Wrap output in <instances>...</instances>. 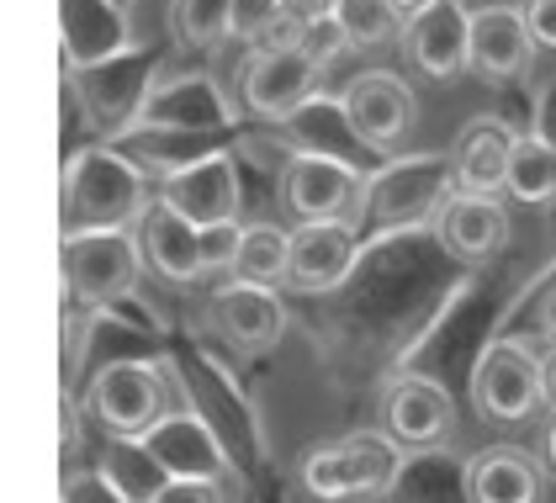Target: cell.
<instances>
[{"label": "cell", "mask_w": 556, "mask_h": 503, "mask_svg": "<svg viewBox=\"0 0 556 503\" xmlns=\"http://www.w3.org/2000/svg\"><path fill=\"white\" fill-rule=\"evenodd\" d=\"M403 462H408V451L387 429H361V435H344V440L307 451L302 456V488L324 503L382 499V493L397 488Z\"/></svg>", "instance_id": "cell-5"}, {"label": "cell", "mask_w": 556, "mask_h": 503, "mask_svg": "<svg viewBox=\"0 0 556 503\" xmlns=\"http://www.w3.org/2000/svg\"><path fill=\"white\" fill-rule=\"evenodd\" d=\"M382 429L408 456L445 451L456 440V403L434 377H397L382 392Z\"/></svg>", "instance_id": "cell-12"}, {"label": "cell", "mask_w": 556, "mask_h": 503, "mask_svg": "<svg viewBox=\"0 0 556 503\" xmlns=\"http://www.w3.org/2000/svg\"><path fill=\"white\" fill-rule=\"evenodd\" d=\"M361 191H366V169L329 154L292 149V160L281 165V208L298 223H355Z\"/></svg>", "instance_id": "cell-10"}, {"label": "cell", "mask_w": 556, "mask_h": 503, "mask_svg": "<svg viewBox=\"0 0 556 503\" xmlns=\"http://www.w3.org/2000/svg\"><path fill=\"white\" fill-rule=\"evenodd\" d=\"M287 276H292V228H281V223H244L228 281L270 287V292H276Z\"/></svg>", "instance_id": "cell-24"}, {"label": "cell", "mask_w": 556, "mask_h": 503, "mask_svg": "<svg viewBox=\"0 0 556 503\" xmlns=\"http://www.w3.org/2000/svg\"><path fill=\"white\" fill-rule=\"evenodd\" d=\"M456 197V175L445 154H403L387 160L382 169L366 175L361 208H355V234L377 239V234H403L419 223H440L445 202Z\"/></svg>", "instance_id": "cell-2"}, {"label": "cell", "mask_w": 556, "mask_h": 503, "mask_svg": "<svg viewBox=\"0 0 556 503\" xmlns=\"http://www.w3.org/2000/svg\"><path fill=\"white\" fill-rule=\"evenodd\" d=\"M471 403L493 424H525L546 408V366L519 339H488L471 366Z\"/></svg>", "instance_id": "cell-6"}, {"label": "cell", "mask_w": 556, "mask_h": 503, "mask_svg": "<svg viewBox=\"0 0 556 503\" xmlns=\"http://www.w3.org/2000/svg\"><path fill=\"white\" fill-rule=\"evenodd\" d=\"M334 22L344 27L350 48H366V53L403 48V27H408V16L397 5H387V0H340Z\"/></svg>", "instance_id": "cell-27"}, {"label": "cell", "mask_w": 556, "mask_h": 503, "mask_svg": "<svg viewBox=\"0 0 556 503\" xmlns=\"http://www.w3.org/2000/svg\"><path fill=\"white\" fill-rule=\"evenodd\" d=\"M535 59V38L525 27L519 5H482L471 11V75L504 85L519 80Z\"/></svg>", "instance_id": "cell-22"}, {"label": "cell", "mask_w": 556, "mask_h": 503, "mask_svg": "<svg viewBox=\"0 0 556 503\" xmlns=\"http://www.w3.org/2000/svg\"><path fill=\"white\" fill-rule=\"evenodd\" d=\"M546 466L556 471V419H552V429H546Z\"/></svg>", "instance_id": "cell-39"}, {"label": "cell", "mask_w": 556, "mask_h": 503, "mask_svg": "<svg viewBox=\"0 0 556 503\" xmlns=\"http://www.w3.org/2000/svg\"><path fill=\"white\" fill-rule=\"evenodd\" d=\"M149 503H239L228 482H165V493Z\"/></svg>", "instance_id": "cell-33"}, {"label": "cell", "mask_w": 556, "mask_h": 503, "mask_svg": "<svg viewBox=\"0 0 556 503\" xmlns=\"http://www.w3.org/2000/svg\"><path fill=\"white\" fill-rule=\"evenodd\" d=\"M160 191H149V169L117 143L70 149L59 175V228L70 234H132Z\"/></svg>", "instance_id": "cell-1"}, {"label": "cell", "mask_w": 556, "mask_h": 503, "mask_svg": "<svg viewBox=\"0 0 556 503\" xmlns=\"http://www.w3.org/2000/svg\"><path fill=\"white\" fill-rule=\"evenodd\" d=\"M64 503H128V499L117 493V482L101 466H90V471H64Z\"/></svg>", "instance_id": "cell-31"}, {"label": "cell", "mask_w": 556, "mask_h": 503, "mask_svg": "<svg viewBox=\"0 0 556 503\" xmlns=\"http://www.w3.org/2000/svg\"><path fill=\"white\" fill-rule=\"evenodd\" d=\"M504 197H514V202H530V208H535V202H552V197H556V143H546L541 133H519Z\"/></svg>", "instance_id": "cell-26"}, {"label": "cell", "mask_w": 556, "mask_h": 503, "mask_svg": "<svg viewBox=\"0 0 556 503\" xmlns=\"http://www.w3.org/2000/svg\"><path fill=\"white\" fill-rule=\"evenodd\" d=\"M302 53L318 64V70H329L340 53H350V38H344V27L329 16V22H313V27H302V42H298Z\"/></svg>", "instance_id": "cell-30"}, {"label": "cell", "mask_w": 556, "mask_h": 503, "mask_svg": "<svg viewBox=\"0 0 556 503\" xmlns=\"http://www.w3.org/2000/svg\"><path fill=\"white\" fill-rule=\"evenodd\" d=\"M59 42L64 70H90L143 48L132 33V11H123L117 0H59Z\"/></svg>", "instance_id": "cell-16"}, {"label": "cell", "mask_w": 556, "mask_h": 503, "mask_svg": "<svg viewBox=\"0 0 556 503\" xmlns=\"http://www.w3.org/2000/svg\"><path fill=\"white\" fill-rule=\"evenodd\" d=\"M546 477L541 462L519 445H488L462 466V499L467 503H541Z\"/></svg>", "instance_id": "cell-23"}, {"label": "cell", "mask_w": 556, "mask_h": 503, "mask_svg": "<svg viewBox=\"0 0 556 503\" xmlns=\"http://www.w3.org/2000/svg\"><path fill=\"white\" fill-rule=\"evenodd\" d=\"M117 5H123V11H132V5H138V0H117Z\"/></svg>", "instance_id": "cell-41"}, {"label": "cell", "mask_w": 556, "mask_h": 503, "mask_svg": "<svg viewBox=\"0 0 556 503\" xmlns=\"http://www.w3.org/2000/svg\"><path fill=\"white\" fill-rule=\"evenodd\" d=\"M324 70L302 53V48H244V64L233 75L239 106L260 123H292L302 106L318 101Z\"/></svg>", "instance_id": "cell-8"}, {"label": "cell", "mask_w": 556, "mask_h": 503, "mask_svg": "<svg viewBox=\"0 0 556 503\" xmlns=\"http://www.w3.org/2000/svg\"><path fill=\"white\" fill-rule=\"evenodd\" d=\"M160 202L170 212H180L186 223L197 228H223V223H239V208H244V186H239V165L228 149H217L197 165L175 169L160 180Z\"/></svg>", "instance_id": "cell-13"}, {"label": "cell", "mask_w": 556, "mask_h": 503, "mask_svg": "<svg viewBox=\"0 0 556 503\" xmlns=\"http://www.w3.org/2000/svg\"><path fill=\"white\" fill-rule=\"evenodd\" d=\"M541 366H546V403L556 408V344L546 350V355H541Z\"/></svg>", "instance_id": "cell-37"}, {"label": "cell", "mask_w": 556, "mask_h": 503, "mask_svg": "<svg viewBox=\"0 0 556 503\" xmlns=\"http://www.w3.org/2000/svg\"><path fill=\"white\" fill-rule=\"evenodd\" d=\"M334 11H340V0H287V22H298V27L329 22Z\"/></svg>", "instance_id": "cell-36"}, {"label": "cell", "mask_w": 556, "mask_h": 503, "mask_svg": "<svg viewBox=\"0 0 556 503\" xmlns=\"http://www.w3.org/2000/svg\"><path fill=\"white\" fill-rule=\"evenodd\" d=\"M59 265H64L70 297L86 313H106L138 292L143 250H138V234H70Z\"/></svg>", "instance_id": "cell-7"}, {"label": "cell", "mask_w": 556, "mask_h": 503, "mask_svg": "<svg viewBox=\"0 0 556 503\" xmlns=\"http://www.w3.org/2000/svg\"><path fill=\"white\" fill-rule=\"evenodd\" d=\"M207 318L213 329L239 355H270L287 339V302L270 287H244V281H223L207 297Z\"/></svg>", "instance_id": "cell-17"}, {"label": "cell", "mask_w": 556, "mask_h": 503, "mask_svg": "<svg viewBox=\"0 0 556 503\" xmlns=\"http://www.w3.org/2000/svg\"><path fill=\"white\" fill-rule=\"evenodd\" d=\"M519 11H525L535 48H556V0H519Z\"/></svg>", "instance_id": "cell-34"}, {"label": "cell", "mask_w": 556, "mask_h": 503, "mask_svg": "<svg viewBox=\"0 0 556 503\" xmlns=\"http://www.w3.org/2000/svg\"><path fill=\"white\" fill-rule=\"evenodd\" d=\"M340 106L350 133L361 138V149L382 154V160H392L414 138V127H419V96H414V85L403 75H392V70H361L340 90Z\"/></svg>", "instance_id": "cell-9"}, {"label": "cell", "mask_w": 556, "mask_h": 503, "mask_svg": "<svg viewBox=\"0 0 556 503\" xmlns=\"http://www.w3.org/2000/svg\"><path fill=\"white\" fill-rule=\"evenodd\" d=\"M287 22V0H233V16H228V42H244L260 48L276 27Z\"/></svg>", "instance_id": "cell-29"}, {"label": "cell", "mask_w": 556, "mask_h": 503, "mask_svg": "<svg viewBox=\"0 0 556 503\" xmlns=\"http://www.w3.org/2000/svg\"><path fill=\"white\" fill-rule=\"evenodd\" d=\"M514 143H519V133H514L509 123H498V117H471V123L451 138V149H445L451 175H456V191H467V197H504Z\"/></svg>", "instance_id": "cell-19"}, {"label": "cell", "mask_w": 556, "mask_h": 503, "mask_svg": "<svg viewBox=\"0 0 556 503\" xmlns=\"http://www.w3.org/2000/svg\"><path fill=\"white\" fill-rule=\"evenodd\" d=\"M387 5H397V11H403V16H414V11H425L429 0H387Z\"/></svg>", "instance_id": "cell-38"}, {"label": "cell", "mask_w": 556, "mask_h": 503, "mask_svg": "<svg viewBox=\"0 0 556 503\" xmlns=\"http://www.w3.org/2000/svg\"><path fill=\"white\" fill-rule=\"evenodd\" d=\"M132 234H138V250H143V271H154L160 281H170V287H197V281L207 276L202 228L186 223V217L170 212L165 202H154L149 217H143Z\"/></svg>", "instance_id": "cell-21"}, {"label": "cell", "mask_w": 556, "mask_h": 503, "mask_svg": "<svg viewBox=\"0 0 556 503\" xmlns=\"http://www.w3.org/2000/svg\"><path fill=\"white\" fill-rule=\"evenodd\" d=\"M70 335H64V381L75 387V377H80V344H86V335H96V329H86V318L80 313H70V324H64Z\"/></svg>", "instance_id": "cell-35"}, {"label": "cell", "mask_w": 556, "mask_h": 503, "mask_svg": "<svg viewBox=\"0 0 556 503\" xmlns=\"http://www.w3.org/2000/svg\"><path fill=\"white\" fill-rule=\"evenodd\" d=\"M228 16H233V0H170L165 5L170 38L180 48H217V42H228Z\"/></svg>", "instance_id": "cell-28"}, {"label": "cell", "mask_w": 556, "mask_h": 503, "mask_svg": "<svg viewBox=\"0 0 556 503\" xmlns=\"http://www.w3.org/2000/svg\"><path fill=\"white\" fill-rule=\"evenodd\" d=\"M160 75H165L160 48H132L123 59H106V64H90V70H64V90L80 106L90 143H128Z\"/></svg>", "instance_id": "cell-3"}, {"label": "cell", "mask_w": 556, "mask_h": 503, "mask_svg": "<svg viewBox=\"0 0 556 503\" xmlns=\"http://www.w3.org/2000/svg\"><path fill=\"white\" fill-rule=\"evenodd\" d=\"M361 234L355 223H298L292 228V276L287 287L302 297H324L350 281L355 260H361Z\"/></svg>", "instance_id": "cell-18"}, {"label": "cell", "mask_w": 556, "mask_h": 503, "mask_svg": "<svg viewBox=\"0 0 556 503\" xmlns=\"http://www.w3.org/2000/svg\"><path fill=\"white\" fill-rule=\"evenodd\" d=\"M239 234H244V223L202 228V260H207V276H228V271H233V254H239Z\"/></svg>", "instance_id": "cell-32"}, {"label": "cell", "mask_w": 556, "mask_h": 503, "mask_svg": "<svg viewBox=\"0 0 556 503\" xmlns=\"http://www.w3.org/2000/svg\"><path fill=\"white\" fill-rule=\"evenodd\" d=\"M546 324H552V335H556V297L546 302Z\"/></svg>", "instance_id": "cell-40"}, {"label": "cell", "mask_w": 556, "mask_h": 503, "mask_svg": "<svg viewBox=\"0 0 556 503\" xmlns=\"http://www.w3.org/2000/svg\"><path fill=\"white\" fill-rule=\"evenodd\" d=\"M149 456L170 471V482H228V451L217 440V429L197 408H175L143 435Z\"/></svg>", "instance_id": "cell-15"}, {"label": "cell", "mask_w": 556, "mask_h": 503, "mask_svg": "<svg viewBox=\"0 0 556 503\" xmlns=\"http://www.w3.org/2000/svg\"><path fill=\"white\" fill-rule=\"evenodd\" d=\"M434 234H440V250L451 254L456 265H493L504 254V244H509V208L498 197L456 191L445 202V212H440Z\"/></svg>", "instance_id": "cell-20"}, {"label": "cell", "mask_w": 556, "mask_h": 503, "mask_svg": "<svg viewBox=\"0 0 556 503\" xmlns=\"http://www.w3.org/2000/svg\"><path fill=\"white\" fill-rule=\"evenodd\" d=\"M233 123V101L207 70H180V75H160V85L149 90L138 127L132 133H207L223 138V127Z\"/></svg>", "instance_id": "cell-11"}, {"label": "cell", "mask_w": 556, "mask_h": 503, "mask_svg": "<svg viewBox=\"0 0 556 503\" xmlns=\"http://www.w3.org/2000/svg\"><path fill=\"white\" fill-rule=\"evenodd\" d=\"M403 59L429 80H456L471 70V11L462 0H429L403 27Z\"/></svg>", "instance_id": "cell-14"}, {"label": "cell", "mask_w": 556, "mask_h": 503, "mask_svg": "<svg viewBox=\"0 0 556 503\" xmlns=\"http://www.w3.org/2000/svg\"><path fill=\"white\" fill-rule=\"evenodd\" d=\"M96 466L117 482V493H123L128 503L160 499V493H165V482H170V471L149 456V445H143V440H112V445H106V456H101Z\"/></svg>", "instance_id": "cell-25"}, {"label": "cell", "mask_w": 556, "mask_h": 503, "mask_svg": "<svg viewBox=\"0 0 556 503\" xmlns=\"http://www.w3.org/2000/svg\"><path fill=\"white\" fill-rule=\"evenodd\" d=\"M80 408L106 440H143L165 414L180 408V381L154 361H106L96 366Z\"/></svg>", "instance_id": "cell-4"}]
</instances>
